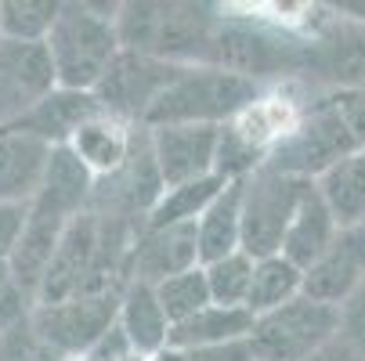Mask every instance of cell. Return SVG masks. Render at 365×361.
<instances>
[{
  "mask_svg": "<svg viewBox=\"0 0 365 361\" xmlns=\"http://www.w3.org/2000/svg\"><path fill=\"white\" fill-rule=\"evenodd\" d=\"M221 8L192 0H130L116 11L123 51L170 66H210Z\"/></svg>",
  "mask_w": 365,
  "mask_h": 361,
  "instance_id": "1",
  "label": "cell"
},
{
  "mask_svg": "<svg viewBox=\"0 0 365 361\" xmlns=\"http://www.w3.org/2000/svg\"><path fill=\"white\" fill-rule=\"evenodd\" d=\"M116 11L120 4L98 8V4H76V0L62 4L58 22L47 36V55L55 62L58 87L94 94L98 83L109 76V69L123 55Z\"/></svg>",
  "mask_w": 365,
  "mask_h": 361,
  "instance_id": "2",
  "label": "cell"
},
{
  "mask_svg": "<svg viewBox=\"0 0 365 361\" xmlns=\"http://www.w3.org/2000/svg\"><path fill=\"white\" fill-rule=\"evenodd\" d=\"M257 98H260V87L242 76H232L214 66H185L178 80L152 105L145 127H170V123L225 127L239 120Z\"/></svg>",
  "mask_w": 365,
  "mask_h": 361,
  "instance_id": "3",
  "label": "cell"
},
{
  "mask_svg": "<svg viewBox=\"0 0 365 361\" xmlns=\"http://www.w3.org/2000/svg\"><path fill=\"white\" fill-rule=\"evenodd\" d=\"M304 62H307V40H297L260 19L221 15L210 51L214 69H225L260 87V80L304 73Z\"/></svg>",
  "mask_w": 365,
  "mask_h": 361,
  "instance_id": "4",
  "label": "cell"
},
{
  "mask_svg": "<svg viewBox=\"0 0 365 361\" xmlns=\"http://www.w3.org/2000/svg\"><path fill=\"white\" fill-rule=\"evenodd\" d=\"M354 148H358V141L347 130L344 116L336 113L333 98L322 94V98L311 101V105H304L300 120L268 152L264 167H272L279 174H289V177H300V181H319L344 156H351Z\"/></svg>",
  "mask_w": 365,
  "mask_h": 361,
  "instance_id": "5",
  "label": "cell"
},
{
  "mask_svg": "<svg viewBox=\"0 0 365 361\" xmlns=\"http://www.w3.org/2000/svg\"><path fill=\"white\" fill-rule=\"evenodd\" d=\"M340 336V307L297 296L253 322L250 347L257 361H307Z\"/></svg>",
  "mask_w": 365,
  "mask_h": 361,
  "instance_id": "6",
  "label": "cell"
},
{
  "mask_svg": "<svg viewBox=\"0 0 365 361\" xmlns=\"http://www.w3.org/2000/svg\"><path fill=\"white\" fill-rule=\"evenodd\" d=\"M315 181H300L289 174H279L272 167H260L246 177L242 188V249L257 261L282 253L286 231L300 210L304 195Z\"/></svg>",
  "mask_w": 365,
  "mask_h": 361,
  "instance_id": "7",
  "label": "cell"
},
{
  "mask_svg": "<svg viewBox=\"0 0 365 361\" xmlns=\"http://www.w3.org/2000/svg\"><path fill=\"white\" fill-rule=\"evenodd\" d=\"M120 300L123 293H87L58 303H36L29 325L55 357H83L120 322Z\"/></svg>",
  "mask_w": 365,
  "mask_h": 361,
  "instance_id": "8",
  "label": "cell"
},
{
  "mask_svg": "<svg viewBox=\"0 0 365 361\" xmlns=\"http://www.w3.org/2000/svg\"><path fill=\"white\" fill-rule=\"evenodd\" d=\"M55 90L58 76L47 43H19L0 36V130L22 123Z\"/></svg>",
  "mask_w": 365,
  "mask_h": 361,
  "instance_id": "9",
  "label": "cell"
},
{
  "mask_svg": "<svg viewBox=\"0 0 365 361\" xmlns=\"http://www.w3.org/2000/svg\"><path fill=\"white\" fill-rule=\"evenodd\" d=\"M181 69L185 66H170L160 58H145V55H134V51H123L116 58V66L109 69V76L98 83L94 98L101 101V109L109 116H120L134 127H145L152 105L178 80Z\"/></svg>",
  "mask_w": 365,
  "mask_h": 361,
  "instance_id": "10",
  "label": "cell"
},
{
  "mask_svg": "<svg viewBox=\"0 0 365 361\" xmlns=\"http://www.w3.org/2000/svg\"><path fill=\"white\" fill-rule=\"evenodd\" d=\"M148 141H152V156L167 188L192 184L217 174L221 127H202V123L148 127Z\"/></svg>",
  "mask_w": 365,
  "mask_h": 361,
  "instance_id": "11",
  "label": "cell"
},
{
  "mask_svg": "<svg viewBox=\"0 0 365 361\" xmlns=\"http://www.w3.org/2000/svg\"><path fill=\"white\" fill-rule=\"evenodd\" d=\"M98 253H101V221L98 214H80L66 235L62 246L51 261L43 286L36 293V303H58V300H73V296H87L98 275Z\"/></svg>",
  "mask_w": 365,
  "mask_h": 361,
  "instance_id": "12",
  "label": "cell"
},
{
  "mask_svg": "<svg viewBox=\"0 0 365 361\" xmlns=\"http://www.w3.org/2000/svg\"><path fill=\"white\" fill-rule=\"evenodd\" d=\"M304 76L322 80L329 94L365 87V26L361 22H329L307 40Z\"/></svg>",
  "mask_w": 365,
  "mask_h": 361,
  "instance_id": "13",
  "label": "cell"
},
{
  "mask_svg": "<svg viewBox=\"0 0 365 361\" xmlns=\"http://www.w3.org/2000/svg\"><path fill=\"white\" fill-rule=\"evenodd\" d=\"M199 268V235L195 224H170V228H138L130 249V282L160 286L170 275Z\"/></svg>",
  "mask_w": 365,
  "mask_h": 361,
  "instance_id": "14",
  "label": "cell"
},
{
  "mask_svg": "<svg viewBox=\"0 0 365 361\" xmlns=\"http://www.w3.org/2000/svg\"><path fill=\"white\" fill-rule=\"evenodd\" d=\"M365 282V221L340 228L336 242L315 268L304 271V296L340 307Z\"/></svg>",
  "mask_w": 365,
  "mask_h": 361,
  "instance_id": "15",
  "label": "cell"
},
{
  "mask_svg": "<svg viewBox=\"0 0 365 361\" xmlns=\"http://www.w3.org/2000/svg\"><path fill=\"white\" fill-rule=\"evenodd\" d=\"M51 156H55V148L43 137L15 127L0 130V202L33 206V199L43 188Z\"/></svg>",
  "mask_w": 365,
  "mask_h": 361,
  "instance_id": "16",
  "label": "cell"
},
{
  "mask_svg": "<svg viewBox=\"0 0 365 361\" xmlns=\"http://www.w3.org/2000/svg\"><path fill=\"white\" fill-rule=\"evenodd\" d=\"M94 188H98V177L80 163V156H76L69 145H62V148H55V156H51L43 188L33 199V210L55 214L62 221H76L80 214L91 210Z\"/></svg>",
  "mask_w": 365,
  "mask_h": 361,
  "instance_id": "17",
  "label": "cell"
},
{
  "mask_svg": "<svg viewBox=\"0 0 365 361\" xmlns=\"http://www.w3.org/2000/svg\"><path fill=\"white\" fill-rule=\"evenodd\" d=\"M134 137H138V127L120 120V116H109V113H98L94 120H87L76 137L69 141V148L80 156V163L98 177L106 181L113 174L123 170V163L130 159V148H134Z\"/></svg>",
  "mask_w": 365,
  "mask_h": 361,
  "instance_id": "18",
  "label": "cell"
},
{
  "mask_svg": "<svg viewBox=\"0 0 365 361\" xmlns=\"http://www.w3.org/2000/svg\"><path fill=\"white\" fill-rule=\"evenodd\" d=\"M336 235H340V221L333 217V210H329V202L322 199L319 184H311V192L304 195L300 210H297V217H293V224L286 231L282 256L289 264H297L300 271H307L329 253Z\"/></svg>",
  "mask_w": 365,
  "mask_h": 361,
  "instance_id": "19",
  "label": "cell"
},
{
  "mask_svg": "<svg viewBox=\"0 0 365 361\" xmlns=\"http://www.w3.org/2000/svg\"><path fill=\"white\" fill-rule=\"evenodd\" d=\"M98 113H106V109H101V101H98L94 94L58 87L55 94H47L22 123H15V130L36 134V137H43L51 148H62V145H69V141L76 137V130H80L87 120H94Z\"/></svg>",
  "mask_w": 365,
  "mask_h": 361,
  "instance_id": "20",
  "label": "cell"
},
{
  "mask_svg": "<svg viewBox=\"0 0 365 361\" xmlns=\"http://www.w3.org/2000/svg\"><path fill=\"white\" fill-rule=\"evenodd\" d=\"M120 329L127 333L134 354L145 357V361H152L160 350L170 347L174 322L167 318L160 296H155V286L130 282L123 289V300H120Z\"/></svg>",
  "mask_w": 365,
  "mask_h": 361,
  "instance_id": "21",
  "label": "cell"
},
{
  "mask_svg": "<svg viewBox=\"0 0 365 361\" xmlns=\"http://www.w3.org/2000/svg\"><path fill=\"white\" fill-rule=\"evenodd\" d=\"M73 221H62V217H55V214H43V210H33L29 206V224H26V235H22V242H19V249H15V256H11V271H15V278L22 282V289L36 300V293H40V286H43V275H47V268H51V261H55V253H58V246H62V235H66V228H69Z\"/></svg>",
  "mask_w": 365,
  "mask_h": 361,
  "instance_id": "22",
  "label": "cell"
},
{
  "mask_svg": "<svg viewBox=\"0 0 365 361\" xmlns=\"http://www.w3.org/2000/svg\"><path fill=\"white\" fill-rule=\"evenodd\" d=\"M242 188L246 181H228V188L214 199V206L195 221L202 268L242 249Z\"/></svg>",
  "mask_w": 365,
  "mask_h": 361,
  "instance_id": "23",
  "label": "cell"
},
{
  "mask_svg": "<svg viewBox=\"0 0 365 361\" xmlns=\"http://www.w3.org/2000/svg\"><path fill=\"white\" fill-rule=\"evenodd\" d=\"M253 315L246 307H221L210 303L206 311L185 318L174 325L170 333V347L181 350H199V347H221V343H235V340H250L253 333Z\"/></svg>",
  "mask_w": 365,
  "mask_h": 361,
  "instance_id": "24",
  "label": "cell"
},
{
  "mask_svg": "<svg viewBox=\"0 0 365 361\" xmlns=\"http://www.w3.org/2000/svg\"><path fill=\"white\" fill-rule=\"evenodd\" d=\"M315 184H319L322 199L329 202L333 217L340 221V228L365 221V148H354L351 156H344Z\"/></svg>",
  "mask_w": 365,
  "mask_h": 361,
  "instance_id": "25",
  "label": "cell"
},
{
  "mask_svg": "<svg viewBox=\"0 0 365 361\" xmlns=\"http://www.w3.org/2000/svg\"><path fill=\"white\" fill-rule=\"evenodd\" d=\"M300 293H304V271L297 264H289L282 253L264 256V261H257L246 311L253 318H260V315H268V311H279L282 303L297 300Z\"/></svg>",
  "mask_w": 365,
  "mask_h": 361,
  "instance_id": "26",
  "label": "cell"
},
{
  "mask_svg": "<svg viewBox=\"0 0 365 361\" xmlns=\"http://www.w3.org/2000/svg\"><path fill=\"white\" fill-rule=\"evenodd\" d=\"M228 188L225 177H202V181H192V184H178V188H167L163 199L155 202V210L148 214L145 228H170V224H195L206 210L214 206V199Z\"/></svg>",
  "mask_w": 365,
  "mask_h": 361,
  "instance_id": "27",
  "label": "cell"
},
{
  "mask_svg": "<svg viewBox=\"0 0 365 361\" xmlns=\"http://www.w3.org/2000/svg\"><path fill=\"white\" fill-rule=\"evenodd\" d=\"M62 0H0V36L19 43H47Z\"/></svg>",
  "mask_w": 365,
  "mask_h": 361,
  "instance_id": "28",
  "label": "cell"
},
{
  "mask_svg": "<svg viewBox=\"0 0 365 361\" xmlns=\"http://www.w3.org/2000/svg\"><path fill=\"white\" fill-rule=\"evenodd\" d=\"M155 296H160L163 311H167V318H170L174 325L185 322V318H192V315H199V311H206V307L214 303L210 282H206V268H202V264H199V268H188V271H181V275L163 278L160 286H155Z\"/></svg>",
  "mask_w": 365,
  "mask_h": 361,
  "instance_id": "29",
  "label": "cell"
},
{
  "mask_svg": "<svg viewBox=\"0 0 365 361\" xmlns=\"http://www.w3.org/2000/svg\"><path fill=\"white\" fill-rule=\"evenodd\" d=\"M253 271H257V256L246 249L225 256V261L206 264V282H210V296L221 307H246L250 289H253Z\"/></svg>",
  "mask_w": 365,
  "mask_h": 361,
  "instance_id": "30",
  "label": "cell"
},
{
  "mask_svg": "<svg viewBox=\"0 0 365 361\" xmlns=\"http://www.w3.org/2000/svg\"><path fill=\"white\" fill-rule=\"evenodd\" d=\"M33 307H36V300L22 289L11 264H0V336L26 325L33 318Z\"/></svg>",
  "mask_w": 365,
  "mask_h": 361,
  "instance_id": "31",
  "label": "cell"
},
{
  "mask_svg": "<svg viewBox=\"0 0 365 361\" xmlns=\"http://www.w3.org/2000/svg\"><path fill=\"white\" fill-rule=\"evenodd\" d=\"M0 361H62V357L51 354V350L36 340L33 325L26 322V325H19V329H11V333L0 336Z\"/></svg>",
  "mask_w": 365,
  "mask_h": 361,
  "instance_id": "32",
  "label": "cell"
},
{
  "mask_svg": "<svg viewBox=\"0 0 365 361\" xmlns=\"http://www.w3.org/2000/svg\"><path fill=\"white\" fill-rule=\"evenodd\" d=\"M29 224V206L26 202H0V264H8Z\"/></svg>",
  "mask_w": 365,
  "mask_h": 361,
  "instance_id": "33",
  "label": "cell"
},
{
  "mask_svg": "<svg viewBox=\"0 0 365 361\" xmlns=\"http://www.w3.org/2000/svg\"><path fill=\"white\" fill-rule=\"evenodd\" d=\"M340 336L365 354V282L340 303Z\"/></svg>",
  "mask_w": 365,
  "mask_h": 361,
  "instance_id": "34",
  "label": "cell"
},
{
  "mask_svg": "<svg viewBox=\"0 0 365 361\" xmlns=\"http://www.w3.org/2000/svg\"><path fill=\"white\" fill-rule=\"evenodd\" d=\"M329 98H333L336 113L344 116L347 130L354 134L358 148H365V87H361V90H336V94H329Z\"/></svg>",
  "mask_w": 365,
  "mask_h": 361,
  "instance_id": "35",
  "label": "cell"
},
{
  "mask_svg": "<svg viewBox=\"0 0 365 361\" xmlns=\"http://www.w3.org/2000/svg\"><path fill=\"white\" fill-rule=\"evenodd\" d=\"M181 350V347H178ZM181 361H257L250 340L221 343V347H199V350H181Z\"/></svg>",
  "mask_w": 365,
  "mask_h": 361,
  "instance_id": "36",
  "label": "cell"
},
{
  "mask_svg": "<svg viewBox=\"0 0 365 361\" xmlns=\"http://www.w3.org/2000/svg\"><path fill=\"white\" fill-rule=\"evenodd\" d=\"M307 361H365V354L358 347H351L344 336H336L333 343H326L315 357H307Z\"/></svg>",
  "mask_w": 365,
  "mask_h": 361,
  "instance_id": "37",
  "label": "cell"
},
{
  "mask_svg": "<svg viewBox=\"0 0 365 361\" xmlns=\"http://www.w3.org/2000/svg\"><path fill=\"white\" fill-rule=\"evenodd\" d=\"M62 361H87V357H62Z\"/></svg>",
  "mask_w": 365,
  "mask_h": 361,
  "instance_id": "38",
  "label": "cell"
}]
</instances>
